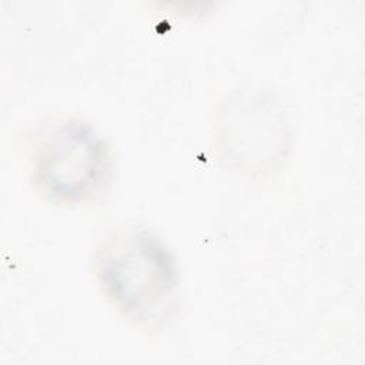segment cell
<instances>
[{"instance_id": "cell-2", "label": "cell", "mask_w": 365, "mask_h": 365, "mask_svg": "<svg viewBox=\"0 0 365 365\" xmlns=\"http://www.w3.org/2000/svg\"><path fill=\"white\" fill-rule=\"evenodd\" d=\"M31 177L36 188L56 202H90L110 182V154L87 123L61 120L37 138L31 154Z\"/></svg>"}, {"instance_id": "cell-3", "label": "cell", "mask_w": 365, "mask_h": 365, "mask_svg": "<svg viewBox=\"0 0 365 365\" xmlns=\"http://www.w3.org/2000/svg\"><path fill=\"white\" fill-rule=\"evenodd\" d=\"M277 118L274 115V111H268L267 108L259 107V104H254L251 108L248 106L240 107V110H234L230 117V124L222 123L221 124V133L220 138L225 145L232 143H241L244 144V148L241 150L237 160H244L247 163L251 161V147L255 148V157L257 163H264L265 158L261 154L258 148V143L262 144V147L268 151L269 141L272 144L278 143V138L275 137V127ZM231 147V145H230ZM228 148V147H227Z\"/></svg>"}, {"instance_id": "cell-1", "label": "cell", "mask_w": 365, "mask_h": 365, "mask_svg": "<svg viewBox=\"0 0 365 365\" xmlns=\"http://www.w3.org/2000/svg\"><path fill=\"white\" fill-rule=\"evenodd\" d=\"M94 269L106 297L137 324H160L175 308V259L145 228H121L108 235L96 251Z\"/></svg>"}]
</instances>
